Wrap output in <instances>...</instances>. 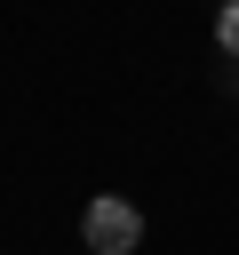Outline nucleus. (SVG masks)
<instances>
[{
  "mask_svg": "<svg viewBox=\"0 0 239 255\" xmlns=\"http://www.w3.org/2000/svg\"><path fill=\"white\" fill-rule=\"evenodd\" d=\"M215 48L239 56V0H223V16H215Z\"/></svg>",
  "mask_w": 239,
  "mask_h": 255,
  "instance_id": "2",
  "label": "nucleus"
},
{
  "mask_svg": "<svg viewBox=\"0 0 239 255\" xmlns=\"http://www.w3.org/2000/svg\"><path fill=\"white\" fill-rule=\"evenodd\" d=\"M143 215L127 199H88V255H135Z\"/></svg>",
  "mask_w": 239,
  "mask_h": 255,
  "instance_id": "1",
  "label": "nucleus"
}]
</instances>
